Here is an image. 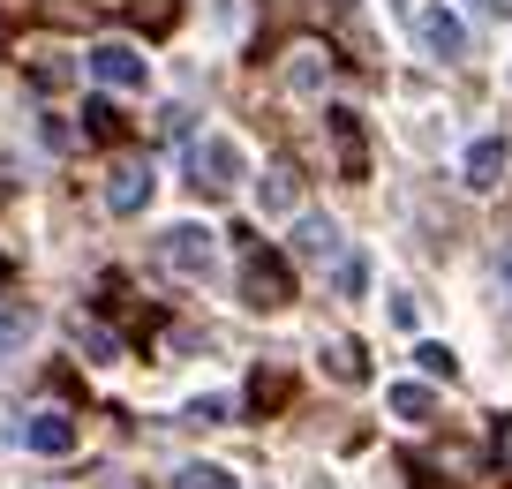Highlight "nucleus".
<instances>
[{
  "label": "nucleus",
  "mask_w": 512,
  "mask_h": 489,
  "mask_svg": "<svg viewBox=\"0 0 512 489\" xmlns=\"http://www.w3.org/2000/svg\"><path fill=\"white\" fill-rule=\"evenodd\" d=\"M83 61H91V76H98V83H113V91H144V76H151V68H144V53H136V46H121V38H98V46L83 53Z\"/></svg>",
  "instance_id": "4"
},
{
  "label": "nucleus",
  "mask_w": 512,
  "mask_h": 489,
  "mask_svg": "<svg viewBox=\"0 0 512 489\" xmlns=\"http://www.w3.org/2000/svg\"><path fill=\"white\" fill-rule=\"evenodd\" d=\"M189 181H196L204 196H226V189L241 181V143H234V136H196V143H189Z\"/></svg>",
  "instance_id": "2"
},
{
  "label": "nucleus",
  "mask_w": 512,
  "mask_h": 489,
  "mask_svg": "<svg viewBox=\"0 0 512 489\" xmlns=\"http://www.w3.org/2000/svg\"><path fill=\"white\" fill-rule=\"evenodd\" d=\"M505 294H512V249H505Z\"/></svg>",
  "instance_id": "28"
},
{
  "label": "nucleus",
  "mask_w": 512,
  "mask_h": 489,
  "mask_svg": "<svg viewBox=\"0 0 512 489\" xmlns=\"http://www.w3.org/2000/svg\"><path fill=\"white\" fill-rule=\"evenodd\" d=\"M151 196H159V174H151V166H136V158H128V166H113V181H106V211L136 219Z\"/></svg>",
  "instance_id": "7"
},
{
  "label": "nucleus",
  "mask_w": 512,
  "mask_h": 489,
  "mask_svg": "<svg viewBox=\"0 0 512 489\" xmlns=\"http://www.w3.org/2000/svg\"><path fill=\"white\" fill-rule=\"evenodd\" d=\"M128 23L144 38H174V23H181V0H128Z\"/></svg>",
  "instance_id": "12"
},
{
  "label": "nucleus",
  "mask_w": 512,
  "mask_h": 489,
  "mask_svg": "<svg viewBox=\"0 0 512 489\" xmlns=\"http://www.w3.org/2000/svg\"><path fill=\"white\" fill-rule=\"evenodd\" d=\"M256 204L272 211V219H287V211L302 204V174H294V166H264V181H256Z\"/></svg>",
  "instance_id": "10"
},
{
  "label": "nucleus",
  "mask_w": 512,
  "mask_h": 489,
  "mask_svg": "<svg viewBox=\"0 0 512 489\" xmlns=\"http://www.w3.org/2000/svg\"><path fill=\"white\" fill-rule=\"evenodd\" d=\"M83 136H91V143H121L128 136L121 106H113V98H83Z\"/></svg>",
  "instance_id": "13"
},
{
  "label": "nucleus",
  "mask_w": 512,
  "mask_h": 489,
  "mask_svg": "<svg viewBox=\"0 0 512 489\" xmlns=\"http://www.w3.org/2000/svg\"><path fill=\"white\" fill-rule=\"evenodd\" d=\"M16 16H31V0H0V31H8Z\"/></svg>",
  "instance_id": "25"
},
{
  "label": "nucleus",
  "mask_w": 512,
  "mask_h": 489,
  "mask_svg": "<svg viewBox=\"0 0 512 489\" xmlns=\"http://www.w3.org/2000/svg\"><path fill=\"white\" fill-rule=\"evenodd\" d=\"M415 38L437 61H467V23L452 16V8H415Z\"/></svg>",
  "instance_id": "6"
},
{
  "label": "nucleus",
  "mask_w": 512,
  "mask_h": 489,
  "mask_svg": "<svg viewBox=\"0 0 512 489\" xmlns=\"http://www.w3.org/2000/svg\"><path fill=\"white\" fill-rule=\"evenodd\" d=\"M241 301H249V309H287V301H294V271H287L279 249L241 241Z\"/></svg>",
  "instance_id": "1"
},
{
  "label": "nucleus",
  "mask_w": 512,
  "mask_h": 489,
  "mask_svg": "<svg viewBox=\"0 0 512 489\" xmlns=\"http://www.w3.org/2000/svg\"><path fill=\"white\" fill-rule=\"evenodd\" d=\"M415 474H422V467H415ZM415 489H437V482H430V474H422V482H415Z\"/></svg>",
  "instance_id": "29"
},
{
  "label": "nucleus",
  "mask_w": 512,
  "mask_h": 489,
  "mask_svg": "<svg viewBox=\"0 0 512 489\" xmlns=\"http://www.w3.org/2000/svg\"><path fill=\"white\" fill-rule=\"evenodd\" d=\"M332 286H339V301H354V294L369 286V256H362V249H339V256H332Z\"/></svg>",
  "instance_id": "17"
},
{
  "label": "nucleus",
  "mask_w": 512,
  "mask_h": 489,
  "mask_svg": "<svg viewBox=\"0 0 512 489\" xmlns=\"http://www.w3.org/2000/svg\"><path fill=\"white\" fill-rule=\"evenodd\" d=\"M482 8H490V16H505V23H512V0H482Z\"/></svg>",
  "instance_id": "26"
},
{
  "label": "nucleus",
  "mask_w": 512,
  "mask_h": 489,
  "mask_svg": "<svg viewBox=\"0 0 512 489\" xmlns=\"http://www.w3.org/2000/svg\"><path fill=\"white\" fill-rule=\"evenodd\" d=\"M490 459H497V474L512 482V414H497V422H490Z\"/></svg>",
  "instance_id": "23"
},
{
  "label": "nucleus",
  "mask_w": 512,
  "mask_h": 489,
  "mask_svg": "<svg viewBox=\"0 0 512 489\" xmlns=\"http://www.w3.org/2000/svg\"><path fill=\"white\" fill-rule=\"evenodd\" d=\"M8 279H16V264H8V256H0V294H8Z\"/></svg>",
  "instance_id": "27"
},
{
  "label": "nucleus",
  "mask_w": 512,
  "mask_h": 489,
  "mask_svg": "<svg viewBox=\"0 0 512 489\" xmlns=\"http://www.w3.org/2000/svg\"><path fill=\"white\" fill-rule=\"evenodd\" d=\"M324 369H332L339 384H369V354L354 347V339H324Z\"/></svg>",
  "instance_id": "14"
},
{
  "label": "nucleus",
  "mask_w": 512,
  "mask_h": 489,
  "mask_svg": "<svg viewBox=\"0 0 512 489\" xmlns=\"http://www.w3.org/2000/svg\"><path fill=\"white\" fill-rule=\"evenodd\" d=\"M174 489H241L234 467H211V459H189V467L174 474Z\"/></svg>",
  "instance_id": "19"
},
{
  "label": "nucleus",
  "mask_w": 512,
  "mask_h": 489,
  "mask_svg": "<svg viewBox=\"0 0 512 489\" xmlns=\"http://www.w3.org/2000/svg\"><path fill=\"white\" fill-rule=\"evenodd\" d=\"M211 256H219V234H211V226H196V219H181V226H166V234H159V264L181 271V279H204Z\"/></svg>",
  "instance_id": "3"
},
{
  "label": "nucleus",
  "mask_w": 512,
  "mask_h": 489,
  "mask_svg": "<svg viewBox=\"0 0 512 489\" xmlns=\"http://www.w3.org/2000/svg\"><path fill=\"white\" fill-rule=\"evenodd\" d=\"M23 444H31V452H46V459L76 452V414H61V407L31 414V422H23Z\"/></svg>",
  "instance_id": "8"
},
{
  "label": "nucleus",
  "mask_w": 512,
  "mask_h": 489,
  "mask_svg": "<svg viewBox=\"0 0 512 489\" xmlns=\"http://www.w3.org/2000/svg\"><path fill=\"white\" fill-rule=\"evenodd\" d=\"M505 166H512L505 136H482V143H467V158H460L467 189H497V181H505Z\"/></svg>",
  "instance_id": "9"
},
{
  "label": "nucleus",
  "mask_w": 512,
  "mask_h": 489,
  "mask_svg": "<svg viewBox=\"0 0 512 489\" xmlns=\"http://www.w3.org/2000/svg\"><path fill=\"white\" fill-rule=\"evenodd\" d=\"M68 76H76V61H61V53H38V61H31V83H38V91H61Z\"/></svg>",
  "instance_id": "22"
},
{
  "label": "nucleus",
  "mask_w": 512,
  "mask_h": 489,
  "mask_svg": "<svg viewBox=\"0 0 512 489\" xmlns=\"http://www.w3.org/2000/svg\"><path fill=\"white\" fill-rule=\"evenodd\" d=\"M31 332V309H0V347H8V339H23Z\"/></svg>",
  "instance_id": "24"
},
{
  "label": "nucleus",
  "mask_w": 512,
  "mask_h": 489,
  "mask_svg": "<svg viewBox=\"0 0 512 489\" xmlns=\"http://www.w3.org/2000/svg\"><path fill=\"white\" fill-rule=\"evenodd\" d=\"M287 392H294V384H287V369H256V377H249V407H256V414L287 407Z\"/></svg>",
  "instance_id": "18"
},
{
  "label": "nucleus",
  "mask_w": 512,
  "mask_h": 489,
  "mask_svg": "<svg viewBox=\"0 0 512 489\" xmlns=\"http://www.w3.org/2000/svg\"><path fill=\"white\" fill-rule=\"evenodd\" d=\"M415 369H422V377H460V354H452L445 339H422V347H415Z\"/></svg>",
  "instance_id": "21"
},
{
  "label": "nucleus",
  "mask_w": 512,
  "mask_h": 489,
  "mask_svg": "<svg viewBox=\"0 0 512 489\" xmlns=\"http://www.w3.org/2000/svg\"><path fill=\"white\" fill-rule=\"evenodd\" d=\"M384 407L400 414V422H430L437 399H430V384H392V392H384Z\"/></svg>",
  "instance_id": "15"
},
{
  "label": "nucleus",
  "mask_w": 512,
  "mask_h": 489,
  "mask_svg": "<svg viewBox=\"0 0 512 489\" xmlns=\"http://www.w3.org/2000/svg\"><path fill=\"white\" fill-rule=\"evenodd\" d=\"M324 128H332L339 174H347V181H369V136H362V113H354V106H332V113H324Z\"/></svg>",
  "instance_id": "5"
},
{
  "label": "nucleus",
  "mask_w": 512,
  "mask_h": 489,
  "mask_svg": "<svg viewBox=\"0 0 512 489\" xmlns=\"http://www.w3.org/2000/svg\"><path fill=\"white\" fill-rule=\"evenodd\" d=\"M287 83H294V91H317V83H324V46H294Z\"/></svg>",
  "instance_id": "20"
},
{
  "label": "nucleus",
  "mask_w": 512,
  "mask_h": 489,
  "mask_svg": "<svg viewBox=\"0 0 512 489\" xmlns=\"http://www.w3.org/2000/svg\"><path fill=\"white\" fill-rule=\"evenodd\" d=\"M294 249L324 264V256H339V226L332 219H302V226H294Z\"/></svg>",
  "instance_id": "16"
},
{
  "label": "nucleus",
  "mask_w": 512,
  "mask_h": 489,
  "mask_svg": "<svg viewBox=\"0 0 512 489\" xmlns=\"http://www.w3.org/2000/svg\"><path fill=\"white\" fill-rule=\"evenodd\" d=\"M68 339H76V354H83V362H121V339H113L106 332V324H98V316H68Z\"/></svg>",
  "instance_id": "11"
}]
</instances>
